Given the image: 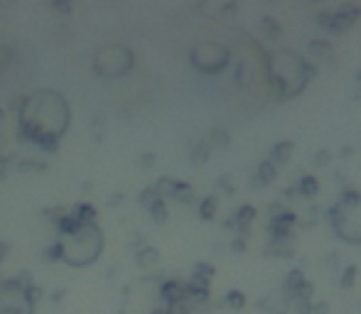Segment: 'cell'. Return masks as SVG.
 I'll list each match as a JSON object with an SVG mask.
<instances>
[{
  "instance_id": "1",
  "label": "cell",
  "mask_w": 361,
  "mask_h": 314,
  "mask_svg": "<svg viewBox=\"0 0 361 314\" xmlns=\"http://www.w3.org/2000/svg\"><path fill=\"white\" fill-rule=\"evenodd\" d=\"M268 79H271L273 89L286 99H293L307 86V81L314 77V67L305 62L298 52L293 49H278L268 57L266 62Z\"/></svg>"
},
{
  "instance_id": "2",
  "label": "cell",
  "mask_w": 361,
  "mask_h": 314,
  "mask_svg": "<svg viewBox=\"0 0 361 314\" xmlns=\"http://www.w3.org/2000/svg\"><path fill=\"white\" fill-rule=\"evenodd\" d=\"M329 221L337 236L347 243H361V194L344 191L337 206L329 209Z\"/></svg>"
},
{
  "instance_id": "3",
  "label": "cell",
  "mask_w": 361,
  "mask_h": 314,
  "mask_svg": "<svg viewBox=\"0 0 361 314\" xmlns=\"http://www.w3.org/2000/svg\"><path fill=\"white\" fill-rule=\"evenodd\" d=\"M104 246V238H101V231L96 226H84L81 224L79 236L76 231H67V238L64 243H59V251H62V258L72 265H86L96 258V253Z\"/></svg>"
},
{
  "instance_id": "4",
  "label": "cell",
  "mask_w": 361,
  "mask_h": 314,
  "mask_svg": "<svg viewBox=\"0 0 361 314\" xmlns=\"http://www.w3.org/2000/svg\"><path fill=\"white\" fill-rule=\"evenodd\" d=\"M228 62H231V52H228V47H224V44H219V42H200L192 49V64H195L200 72L216 74V72H221Z\"/></svg>"
},
{
  "instance_id": "5",
  "label": "cell",
  "mask_w": 361,
  "mask_h": 314,
  "mask_svg": "<svg viewBox=\"0 0 361 314\" xmlns=\"http://www.w3.org/2000/svg\"><path fill=\"white\" fill-rule=\"evenodd\" d=\"M359 15H361L359 5H339L337 13H332V23H329L327 32H332V34L347 32V30L359 20Z\"/></svg>"
},
{
  "instance_id": "6",
  "label": "cell",
  "mask_w": 361,
  "mask_h": 314,
  "mask_svg": "<svg viewBox=\"0 0 361 314\" xmlns=\"http://www.w3.org/2000/svg\"><path fill=\"white\" fill-rule=\"evenodd\" d=\"M256 219V206L246 204L241 206V209L236 211V219H233V226L238 229V234H241V238L251 231V221Z\"/></svg>"
},
{
  "instance_id": "7",
  "label": "cell",
  "mask_w": 361,
  "mask_h": 314,
  "mask_svg": "<svg viewBox=\"0 0 361 314\" xmlns=\"http://www.w3.org/2000/svg\"><path fill=\"white\" fill-rule=\"evenodd\" d=\"M293 150H295V143H293V140H283V143L273 145L271 157H268V160H271L276 167L288 165V160H290V155H293Z\"/></svg>"
},
{
  "instance_id": "8",
  "label": "cell",
  "mask_w": 361,
  "mask_h": 314,
  "mask_svg": "<svg viewBox=\"0 0 361 314\" xmlns=\"http://www.w3.org/2000/svg\"><path fill=\"white\" fill-rule=\"evenodd\" d=\"M162 297H165L170 305H180L187 297V287L180 285V282H165V285H162Z\"/></svg>"
},
{
  "instance_id": "9",
  "label": "cell",
  "mask_w": 361,
  "mask_h": 314,
  "mask_svg": "<svg viewBox=\"0 0 361 314\" xmlns=\"http://www.w3.org/2000/svg\"><path fill=\"white\" fill-rule=\"evenodd\" d=\"M305 282V275L302 270H290L288 277H286V285H283V290H286V302H290L295 297V292L300 290V285Z\"/></svg>"
},
{
  "instance_id": "10",
  "label": "cell",
  "mask_w": 361,
  "mask_h": 314,
  "mask_svg": "<svg viewBox=\"0 0 361 314\" xmlns=\"http://www.w3.org/2000/svg\"><path fill=\"white\" fill-rule=\"evenodd\" d=\"M307 52L319 59H329L334 54V47L327 42V39H312V42L307 44Z\"/></svg>"
},
{
  "instance_id": "11",
  "label": "cell",
  "mask_w": 361,
  "mask_h": 314,
  "mask_svg": "<svg viewBox=\"0 0 361 314\" xmlns=\"http://www.w3.org/2000/svg\"><path fill=\"white\" fill-rule=\"evenodd\" d=\"M261 27H263V32L268 34V39H271V42H278V39H281L283 27L278 25V20H276V18H263Z\"/></svg>"
},
{
  "instance_id": "12",
  "label": "cell",
  "mask_w": 361,
  "mask_h": 314,
  "mask_svg": "<svg viewBox=\"0 0 361 314\" xmlns=\"http://www.w3.org/2000/svg\"><path fill=\"white\" fill-rule=\"evenodd\" d=\"M298 191L302 196H317V191H319L317 180H314L312 175H305L302 180H300V184H298Z\"/></svg>"
},
{
  "instance_id": "13",
  "label": "cell",
  "mask_w": 361,
  "mask_h": 314,
  "mask_svg": "<svg viewBox=\"0 0 361 314\" xmlns=\"http://www.w3.org/2000/svg\"><path fill=\"white\" fill-rule=\"evenodd\" d=\"M224 305L226 307H231V310H243L246 307V295L243 292H238V290H231V292H226V297H224Z\"/></svg>"
},
{
  "instance_id": "14",
  "label": "cell",
  "mask_w": 361,
  "mask_h": 314,
  "mask_svg": "<svg viewBox=\"0 0 361 314\" xmlns=\"http://www.w3.org/2000/svg\"><path fill=\"white\" fill-rule=\"evenodd\" d=\"M256 175L261 177V180L268 184V182H273V180H276V175H278V167L273 165L271 160H263L261 165H258V172H256Z\"/></svg>"
},
{
  "instance_id": "15",
  "label": "cell",
  "mask_w": 361,
  "mask_h": 314,
  "mask_svg": "<svg viewBox=\"0 0 361 314\" xmlns=\"http://www.w3.org/2000/svg\"><path fill=\"white\" fill-rule=\"evenodd\" d=\"M295 221H298L295 211H283V214H278L276 219H271V224H268V226H281V229H293Z\"/></svg>"
},
{
  "instance_id": "16",
  "label": "cell",
  "mask_w": 361,
  "mask_h": 314,
  "mask_svg": "<svg viewBox=\"0 0 361 314\" xmlns=\"http://www.w3.org/2000/svg\"><path fill=\"white\" fill-rule=\"evenodd\" d=\"M216 209H219V199H216V196H207V199L202 201V206H200L202 219H214Z\"/></svg>"
},
{
  "instance_id": "17",
  "label": "cell",
  "mask_w": 361,
  "mask_h": 314,
  "mask_svg": "<svg viewBox=\"0 0 361 314\" xmlns=\"http://www.w3.org/2000/svg\"><path fill=\"white\" fill-rule=\"evenodd\" d=\"M170 196H175V199H180V201H192L195 191H192V187H190V184H182V182H175V189H172V194H170Z\"/></svg>"
},
{
  "instance_id": "18",
  "label": "cell",
  "mask_w": 361,
  "mask_h": 314,
  "mask_svg": "<svg viewBox=\"0 0 361 314\" xmlns=\"http://www.w3.org/2000/svg\"><path fill=\"white\" fill-rule=\"evenodd\" d=\"M147 209H150L152 219H155V221H160V224L167 219V209H165V204H162V199H160V196H157L155 201H150V204H147Z\"/></svg>"
},
{
  "instance_id": "19",
  "label": "cell",
  "mask_w": 361,
  "mask_h": 314,
  "mask_svg": "<svg viewBox=\"0 0 361 314\" xmlns=\"http://www.w3.org/2000/svg\"><path fill=\"white\" fill-rule=\"evenodd\" d=\"M209 143L214 145V148H219V150L228 148V133H226V130H224V128H214V130H212Z\"/></svg>"
},
{
  "instance_id": "20",
  "label": "cell",
  "mask_w": 361,
  "mask_h": 314,
  "mask_svg": "<svg viewBox=\"0 0 361 314\" xmlns=\"http://www.w3.org/2000/svg\"><path fill=\"white\" fill-rule=\"evenodd\" d=\"M354 282H357V268L349 265L347 270L342 272V280H339V285L347 287V290H349V287H354Z\"/></svg>"
},
{
  "instance_id": "21",
  "label": "cell",
  "mask_w": 361,
  "mask_h": 314,
  "mask_svg": "<svg viewBox=\"0 0 361 314\" xmlns=\"http://www.w3.org/2000/svg\"><path fill=\"white\" fill-rule=\"evenodd\" d=\"M207 157H209V145H207V143H200V145L195 148V153H192V162H195V165H202V162H204Z\"/></svg>"
},
{
  "instance_id": "22",
  "label": "cell",
  "mask_w": 361,
  "mask_h": 314,
  "mask_svg": "<svg viewBox=\"0 0 361 314\" xmlns=\"http://www.w3.org/2000/svg\"><path fill=\"white\" fill-rule=\"evenodd\" d=\"M155 260H157V251H155V248H145V251L138 256V263H140V265H152Z\"/></svg>"
},
{
  "instance_id": "23",
  "label": "cell",
  "mask_w": 361,
  "mask_h": 314,
  "mask_svg": "<svg viewBox=\"0 0 361 314\" xmlns=\"http://www.w3.org/2000/svg\"><path fill=\"white\" fill-rule=\"evenodd\" d=\"M332 162V155H329V150H317V155H314V165L317 167H324Z\"/></svg>"
},
{
  "instance_id": "24",
  "label": "cell",
  "mask_w": 361,
  "mask_h": 314,
  "mask_svg": "<svg viewBox=\"0 0 361 314\" xmlns=\"http://www.w3.org/2000/svg\"><path fill=\"white\" fill-rule=\"evenodd\" d=\"M329 23H332V10H322L317 15V25L319 27H329Z\"/></svg>"
},
{
  "instance_id": "25",
  "label": "cell",
  "mask_w": 361,
  "mask_h": 314,
  "mask_svg": "<svg viewBox=\"0 0 361 314\" xmlns=\"http://www.w3.org/2000/svg\"><path fill=\"white\" fill-rule=\"evenodd\" d=\"M231 251H233V253H243V251H246V241H243L241 236H238V238H233V243H231Z\"/></svg>"
},
{
  "instance_id": "26",
  "label": "cell",
  "mask_w": 361,
  "mask_h": 314,
  "mask_svg": "<svg viewBox=\"0 0 361 314\" xmlns=\"http://www.w3.org/2000/svg\"><path fill=\"white\" fill-rule=\"evenodd\" d=\"M268 214H271V219H276L278 214H283V206L278 201H273V204H268Z\"/></svg>"
},
{
  "instance_id": "27",
  "label": "cell",
  "mask_w": 361,
  "mask_h": 314,
  "mask_svg": "<svg viewBox=\"0 0 361 314\" xmlns=\"http://www.w3.org/2000/svg\"><path fill=\"white\" fill-rule=\"evenodd\" d=\"M298 314H312V302H298Z\"/></svg>"
},
{
  "instance_id": "28",
  "label": "cell",
  "mask_w": 361,
  "mask_h": 314,
  "mask_svg": "<svg viewBox=\"0 0 361 314\" xmlns=\"http://www.w3.org/2000/svg\"><path fill=\"white\" fill-rule=\"evenodd\" d=\"M312 314H329V305L327 302H317V305H312Z\"/></svg>"
},
{
  "instance_id": "29",
  "label": "cell",
  "mask_w": 361,
  "mask_h": 314,
  "mask_svg": "<svg viewBox=\"0 0 361 314\" xmlns=\"http://www.w3.org/2000/svg\"><path fill=\"white\" fill-rule=\"evenodd\" d=\"M283 194H286L290 201H295V199H298V194H300V191H298V187H288V189L283 191Z\"/></svg>"
},
{
  "instance_id": "30",
  "label": "cell",
  "mask_w": 361,
  "mask_h": 314,
  "mask_svg": "<svg viewBox=\"0 0 361 314\" xmlns=\"http://www.w3.org/2000/svg\"><path fill=\"white\" fill-rule=\"evenodd\" d=\"M337 263H339V253H329L327 265H329V268H337Z\"/></svg>"
},
{
  "instance_id": "31",
  "label": "cell",
  "mask_w": 361,
  "mask_h": 314,
  "mask_svg": "<svg viewBox=\"0 0 361 314\" xmlns=\"http://www.w3.org/2000/svg\"><path fill=\"white\" fill-rule=\"evenodd\" d=\"M251 184H253V187H256V189H261V187H263V184H266V182H263V180H261V177H258V175H253Z\"/></svg>"
},
{
  "instance_id": "32",
  "label": "cell",
  "mask_w": 361,
  "mask_h": 314,
  "mask_svg": "<svg viewBox=\"0 0 361 314\" xmlns=\"http://www.w3.org/2000/svg\"><path fill=\"white\" fill-rule=\"evenodd\" d=\"M224 13H228V15H233V13H236V5H224Z\"/></svg>"
},
{
  "instance_id": "33",
  "label": "cell",
  "mask_w": 361,
  "mask_h": 314,
  "mask_svg": "<svg viewBox=\"0 0 361 314\" xmlns=\"http://www.w3.org/2000/svg\"><path fill=\"white\" fill-rule=\"evenodd\" d=\"M354 155V148H342V157H352Z\"/></svg>"
}]
</instances>
